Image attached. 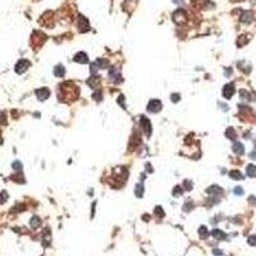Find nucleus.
<instances>
[{"instance_id":"2eb2a0df","label":"nucleus","mask_w":256,"mask_h":256,"mask_svg":"<svg viewBox=\"0 0 256 256\" xmlns=\"http://www.w3.org/2000/svg\"><path fill=\"white\" fill-rule=\"evenodd\" d=\"M156 213H158V214H159L160 217H163V215H164V213H163V209H161L160 206H158V208L155 209V214H156Z\"/></svg>"},{"instance_id":"6ab92c4d","label":"nucleus","mask_w":256,"mask_h":256,"mask_svg":"<svg viewBox=\"0 0 256 256\" xmlns=\"http://www.w3.org/2000/svg\"><path fill=\"white\" fill-rule=\"evenodd\" d=\"M172 100H173L174 102L178 101V100H179V95H175V93H174V95H172Z\"/></svg>"},{"instance_id":"a211bd4d","label":"nucleus","mask_w":256,"mask_h":256,"mask_svg":"<svg viewBox=\"0 0 256 256\" xmlns=\"http://www.w3.org/2000/svg\"><path fill=\"white\" fill-rule=\"evenodd\" d=\"M184 186H186V188H188V190H191V187H192V184H191V182H184Z\"/></svg>"},{"instance_id":"dca6fc26","label":"nucleus","mask_w":256,"mask_h":256,"mask_svg":"<svg viewBox=\"0 0 256 256\" xmlns=\"http://www.w3.org/2000/svg\"><path fill=\"white\" fill-rule=\"evenodd\" d=\"M249 243L252 246H256V237H250L249 238Z\"/></svg>"},{"instance_id":"4468645a","label":"nucleus","mask_w":256,"mask_h":256,"mask_svg":"<svg viewBox=\"0 0 256 256\" xmlns=\"http://www.w3.org/2000/svg\"><path fill=\"white\" fill-rule=\"evenodd\" d=\"M182 192H183V191L181 190V187H175L174 191H173V195H174V196H181Z\"/></svg>"},{"instance_id":"0eeeda50","label":"nucleus","mask_w":256,"mask_h":256,"mask_svg":"<svg viewBox=\"0 0 256 256\" xmlns=\"http://www.w3.org/2000/svg\"><path fill=\"white\" fill-rule=\"evenodd\" d=\"M213 236H214L215 238H218V240H224V238H225V233H223L219 229H214V230H213Z\"/></svg>"},{"instance_id":"1a4fd4ad","label":"nucleus","mask_w":256,"mask_h":256,"mask_svg":"<svg viewBox=\"0 0 256 256\" xmlns=\"http://www.w3.org/2000/svg\"><path fill=\"white\" fill-rule=\"evenodd\" d=\"M134 193H136V196H137V197H141V196H142V193H143V187H142L141 183L136 184V187H134Z\"/></svg>"},{"instance_id":"f257e3e1","label":"nucleus","mask_w":256,"mask_h":256,"mask_svg":"<svg viewBox=\"0 0 256 256\" xmlns=\"http://www.w3.org/2000/svg\"><path fill=\"white\" fill-rule=\"evenodd\" d=\"M160 108H161V102L159 100H151L149 102L147 110H149V112H151V113H156V112H159V110H160Z\"/></svg>"},{"instance_id":"20e7f679","label":"nucleus","mask_w":256,"mask_h":256,"mask_svg":"<svg viewBox=\"0 0 256 256\" xmlns=\"http://www.w3.org/2000/svg\"><path fill=\"white\" fill-rule=\"evenodd\" d=\"M73 60L77 62V63H82V64H85V63H87V62H89V58H87V55L85 54V53H78V54L74 56Z\"/></svg>"},{"instance_id":"6e6552de","label":"nucleus","mask_w":256,"mask_h":256,"mask_svg":"<svg viewBox=\"0 0 256 256\" xmlns=\"http://www.w3.org/2000/svg\"><path fill=\"white\" fill-rule=\"evenodd\" d=\"M64 72H65V69H64V67H62V65L55 67V69H54V74H55L56 77H62V76H64Z\"/></svg>"},{"instance_id":"7ed1b4c3","label":"nucleus","mask_w":256,"mask_h":256,"mask_svg":"<svg viewBox=\"0 0 256 256\" xmlns=\"http://www.w3.org/2000/svg\"><path fill=\"white\" fill-rule=\"evenodd\" d=\"M141 127L143 128V131L145 133H146L147 136H150V132H151V127H150V122L147 121L146 118H141Z\"/></svg>"},{"instance_id":"ddd939ff","label":"nucleus","mask_w":256,"mask_h":256,"mask_svg":"<svg viewBox=\"0 0 256 256\" xmlns=\"http://www.w3.org/2000/svg\"><path fill=\"white\" fill-rule=\"evenodd\" d=\"M199 233H200V237H201V238H206V237L209 236V232H208V229L205 228V227H201V228H200Z\"/></svg>"},{"instance_id":"9d476101","label":"nucleus","mask_w":256,"mask_h":256,"mask_svg":"<svg viewBox=\"0 0 256 256\" xmlns=\"http://www.w3.org/2000/svg\"><path fill=\"white\" fill-rule=\"evenodd\" d=\"M247 174H249L250 177H256V167L255 165L247 167Z\"/></svg>"},{"instance_id":"9b49d317","label":"nucleus","mask_w":256,"mask_h":256,"mask_svg":"<svg viewBox=\"0 0 256 256\" xmlns=\"http://www.w3.org/2000/svg\"><path fill=\"white\" fill-rule=\"evenodd\" d=\"M230 178H233V179H242V174L238 172V170H232V172L229 173Z\"/></svg>"},{"instance_id":"f8f14e48","label":"nucleus","mask_w":256,"mask_h":256,"mask_svg":"<svg viewBox=\"0 0 256 256\" xmlns=\"http://www.w3.org/2000/svg\"><path fill=\"white\" fill-rule=\"evenodd\" d=\"M225 134H227V137L230 138V140H234V138H236V132L233 131V128H228Z\"/></svg>"},{"instance_id":"f3484780","label":"nucleus","mask_w":256,"mask_h":256,"mask_svg":"<svg viewBox=\"0 0 256 256\" xmlns=\"http://www.w3.org/2000/svg\"><path fill=\"white\" fill-rule=\"evenodd\" d=\"M234 192H236V195H242L243 193V191H242L241 187H236V191Z\"/></svg>"},{"instance_id":"f03ea898","label":"nucleus","mask_w":256,"mask_h":256,"mask_svg":"<svg viewBox=\"0 0 256 256\" xmlns=\"http://www.w3.org/2000/svg\"><path fill=\"white\" fill-rule=\"evenodd\" d=\"M233 93H234V86H233L232 83L227 85V86L224 87V90H223V95H224V97H225V99H230Z\"/></svg>"},{"instance_id":"aec40b11","label":"nucleus","mask_w":256,"mask_h":256,"mask_svg":"<svg viewBox=\"0 0 256 256\" xmlns=\"http://www.w3.org/2000/svg\"><path fill=\"white\" fill-rule=\"evenodd\" d=\"M13 167H14V168H17V170H19V168H21V164L18 163V161H15V163L13 164Z\"/></svg>"},{"instance_id":"423d86ee","label":"nucleus","mask_w":256,"mask_h":256,"mask_svg":"<svg viewBox=\"0 0 256 256\" xmlns=\"http://www.w3.org/2000/svg\"><path fill=\"white\" fill-rule=\"evenodd\" d=\"M233 151L236 152V154H238V155H242L243 154V145L241 143V142H236L234 145H233Z\"/></svg>"},{"instance_id":"39448f33","label":"nucleus","mask_w":256,"mask_h":256,"mask_svg":"<svg viewBox=\"0 0 256 256\" xmlns=\"http://www.w3.org/2000/svg\"><path fill=\"white\" fill-rule=\"evenodd\" d=\"M36 93H37V96L42 100V99H47L49 97V95H50V92H49V90L47 89H41V90H37L36 91Z\"/></svg>"}]
</instances>
